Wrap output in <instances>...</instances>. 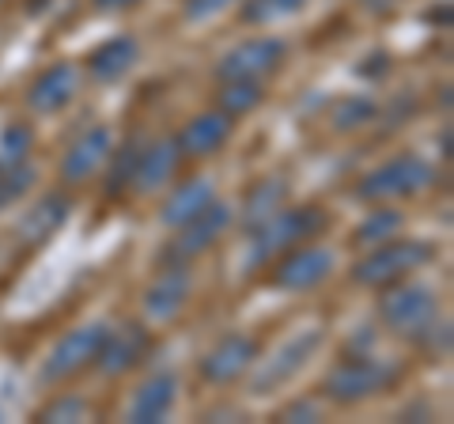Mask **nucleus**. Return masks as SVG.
I'll use <instances>...</instances> for the list:
<instances>
[{
	"mask_svg": "<svg viewBox=\"0 0 454 424\" xmlns=\"http://www.w3.org/2000/svg\"><path fill=\"white\" fill-rule=\"evenodd\" d=\"M402 383V364L387 357L337 360L322 379V398L333 405H364Z\"/></svg>",
	"mask_w": 454,
	"mask_h": 424,
	"instance_id": "obj_2",
	"label": "nucleus"
},
{
	"mask_svg": "<svg viewBox=\"0 0 454 424\" xmlns=\"http://www.w3.org/2000/svg\"><path fill=\"white\" fill-rule=\"evenodd\" d=\"M91 4H95L98 12H125V8L140 4V0H91Z\"/></svg>",
	"mask_w": 454,
	"mask_h": 424,
	"instance_id": "obj_33",
	"label": "nucleus"
},
{
	"mask_svg": "<svg viewBox=\"0 0 454 424\" xmlns=\"http://www.w3.org/2000/svg\"><path fill=\"white\" fill-rule=\"evenodd\" d=\"M307 4H310V0H243L239 16H243L247 27H273V23H284V20L300 16Z\"/></svg>",
	"mask_w": 454,
	"mask_h": 424,
	"instance_id": "obj_25",
	"label": "nucleus"
},
{
	"mask_svg": "<svg viewBox=\"0 0 454 424\" xmlns=\"http://www.w3.org/2000/svg\"><path fill=\"white\" fill-rule=\"evenodd\" d=\"M152 352V334L140 326V322H125L118 330H106L103 345H98V357H95V372L106 375V379H118L125 372H133V367L145 360Z\"/></svg>",
	"mask_w": 454,
	"mask_h": 424,
	"instance_id": "obj_15",
	"label": "nucleus"
},
{
	"mask_svg": "<svg viewBox=\"0 0 454 424\" xmlns=\"http://www.w3.org/2000/svg\"><path fill=\"white\" fill-rule=\"evenodd\" d=\"M114 152V133L110 125H88L73 145L65 148L61 163H57V175H61V186H83V182H91L98 171L106 167Z\"/></svg>",
	"mask_w": 454,
	"mask_h": 424,
	"instance_id": "obj_12",
	"label": "nucleus"
},
{
	"mask_svg": "<svg viewBox=\"0 0 454 424\" xmlns=\"http://www.w3.org/2000/svg\"><path fill=\"white\" fill-rule=\"evenodd\" d=\"M288 201H292L288 178L265 175V178H258V182H254V186L247 190L243 208H239V224H243V232H254L258 224H265L269 216H273V212H280Z\"/></svg>",
	"mask_w": 454,
	"mask_h": 424,
	"instance_id": "obj_21",
	"label": "nucleus"
},
{
	"mask_svg": "<svg viewBox=\"0 0 454 424\" xmlns=\"http://www.w3.org/2000/svg\"><path fill=\"white\" fill-rule=\"evenodd\" d=\"M379 318L390 334L417 345L439 322V295L428 285H417V280L405 277L397 285L379 288Z\"/></svg>",
	"mask_w": 454,
	"mask_h": 424,
	"instance_id": "obj_4",
	"label": "nucleus"
},
{
	"mask_svg": "<svg viewBox=\"0 0 454 424\" xmlns=\"http://www.w3.org/2000/svg\"><path fill=\"white\" fill-rule=\"evenodd\" d=\"M175 405H178V375L175 372H155V375H148L145 383L137 387L125 420H133V424H160V420H167L170 413H175Z\"/></svg>",
	"mask_w": 454,
	"mask_h": 424,
	"instance_id": "obj_18",
	"label": "nucleus"
},
{
	"mask_svg": "<svg viewBox=\"0 0 454 424\" xmlns=\"http://www.w3.org/2000/svg\"><path fill=\"white\" fill-rule=\"evenodd\" d=\"M435 258V247L424 243V239H382V243L367 247L364 258L352 265V280L364 288H387V285H397V280L413 277L417 270H424Z\"/></svg>",
	"mask_w": 454,
	"mask_h": 424,
	"instance_id": "obj_3",
	"label": "nucleus"
},
{
	"mask_svg": "<svg viewBox=\"0 0 454 424\" xmlns=\"http://www.w3.org/2000/svg\"><path fill=\"white\" fill-rule=\"evenodd\" d=\"M140 145H145V140L133 137V140H125L121 148L110 152V160H106V182H103V193L106 197H125V193H129V178H133Z\"/></svg>",
	"mask_w": 454,
	"mask_h": 424,
	"instance_id": "obj_24",
	"label": "nucleus"
},
{
	"mask_svg": "<svg viewBox=\"0 0 454 424\" xmlns=\"http://www.w3.org/2000/svg\"><path fill=\"white\" fill-rule=\"evenodd\" d=\"M106 322H83V326L76 330H68L57 337V345L46 352V360H42V372L38 379L42 383H68V379H76L80 372H88V367L95 364L98 357V345H103V337H106Z\"/></svg>",
	"mask_w": 454,
	"mask_h": 424,
	"instance_id": "obj_7",
	"label": "nucleus"
},
{
	"mask_svg": "<svg viewBox=\"0 0 454 424\" xmlns=\"http://www.w3.org/2000/svg\"><path fill=\"white\" fill-rule=\"evenodd\" d=\"M35 148V130L27 122H8L0 130V163H23Z\"/></svg>",
	"mask_w": 454,
	"mask_h": 424,
	"instance_id": "obj_29",
	"label": "nucleus"
},
{
	"mask_svg": "<svg viewBox=\"0 0 454 424\" xmlns=\"http://www.w3.org/2000/svg\"><path fill=\"white\" fill-rule=\"evenodd\" d=\"M88 417H91V405H88V398H80V394H61V398H53L50 405L38 409V420H53V424L88 420Z\"/></svg>",
	"mask_w": 454,
	"mask_h": 424,
	"instance_id": "obj_30",
	"label": "nucleus"
},
{
	"mask_svg": "<svg viewBox=\"0 0 454 424\" xmlns=\"http://www.w3.org/2000/svg\"><path fill=\"white\" fill-rule=\"evenodd\" d=\"M265 103V80H220L216 91V110L227 118H247L250 110Z\"/></svg>",
	"mask_w": 454,
	"mask_h": 424,
	"instance_id": "obj_23",
	"label": "nucleus"
},
{
	"mask_svg": "<svg viewBox=\"0 0 454 424\" xmlns=\"http://www.w3.org/2000/svg\"><path fill=\"white\" fill-rule=\"evenodd\" d=\"M212 197H216V186H212V178L197 175V178H186L178 182L175 190L167 193V201L160 208V220L167 224V228H182L186 220H193L197 212H201Z\"/></svg>",
	"mask_w": 454,
	"mask_h": 424,
	"instance_id": "obj_22",
	"label": "nucleus"
},
{
	"mask_svg": "<svg viewBox=\"0 0 454 424\" xmlns=\"http://www.w3.org/2000/svg\"><path fill=\"white\" fill-rule=\"evenodd\" d=\"M258 357H262V345L254 342L250 334H223L220 342L201 357L197 372H201L205 383L227 387V383H239L243 375H250V367Z\"/></svg>",
	"mask_w": 454,
	"mask_h": 424,
	"instance_id": "obj_11",
	"label": "nucleus"
},
{
	"mask_svg": "<svg viewBox=\"0 0 454 424\" xmlns=\"http://www.w3.org/2000/svg\"><path fill=\"white\" fill-rule=\"evenodd\" d=\"M231 130H235L231 118L220 114V110H208V114L190 118L175 137L182 160H208V155H216L227 140H231Z\"/></svg>",
	"mask_w": 454,
	"mask_h": 424,
	"instance_id": "obj_19",
	"label": "nucleus"
},
{
	"mask_svg": "<svg viewBox=\"0 0 454 424\" xmlns=\"http://www.w3.org/2000/svg\"><path fill=\"white\" fill-rule=\"evenodd\" d=\"M35 182H38V171L27 160L23 163H0V212L23 201V197L35 190Z\"/></svg>",
	"mask_w": 454,
	"mask_h": 424,
	"instance_id": "obj_27",
	"label": "nucleus"
},
{
	"mask_svg": "<svg viewBox=\"0 0 454 424\" xmlns=\"http://www.w3.org/2000/svg\"><path fill=\"white\" fill-rule=\"evenodd\" d=\"M227 4H235V0H186V4H182V16L201 23V20L220 16V12H223Z\"/></svg>",
	"mask_w": 454,
	"mask_h": 424,
	"instance_id": "obj_31",
	"label": "nucleus"
},
{
	"mask_svg": "<svg viewBox=\"0 0 454 424\" xmlns=\"http://www.w3.org/2000/svg\"><path fill=\"white\" fill-rule=\"evenodd\" d=\"M80 88H83L80 68L73 61H57L50 68H42V73L31 80V88H27V106H31L35 114H61L65 106L76 103Z\"/></svg>",
	"mask_w": 454,
	"mask_h": 424,
	"instance_id": "obj_16",
	"label": "nucleus"
},
{
	"mask_svg": "<svg viewBox=\"0 0 454 424\" xmlns=\"http://www.w3.org/2000/svg\"><path fill=\"white\" fill-rule=\"evenodd\" d=\"M140 61V42L129 35H118V38H106L103 46H95L88 53V76L95 83H118L125 80L137 68Z\"/></svg>",
	"mask_w": 454,
	"mask_h": 424,
	"instance_id": "obj_20",
	"label": "nucleus"
},
{
	"mask_svg": "<svg viewBox=\"0 0 454 424\" xmlns=\"http://www.w3.org/2000/svg\"><path fill=\"white\" fill-rule=\"evenodd\" d=\"M432 186H435V167L420 160L417 152H402L394 160L379 163L375 171H367L356 186V197L367 205H387V201H402V197H417Z\"/></svg>",
	"mask_w": 454,
	"mask_h": 424,
	"instance_id": "obj_5",
	"label": "nucleus"
},
{
	"mask_svg": "<svg viewBox=\"0 0 454 424\" xmlns=\"http://www.w3.org/2000/svg\"><path fill=\"white\" fill-rule=\"evenodd\" d=\"M322 342H325V330L322 326H307L295 337H288V342H284L269 360L258 357V360H254V367H250V372H254L250 375V394H254V398H269V394L284 390L310 360L318 357Z\"/></svg>",
	"mask_w": 454,
	"mask_h": 424,
	"instance_id": "obj_6",
	"label": "nucleus"
},
{
	"mask_svg": "<svg viewBox=\"0 0 454 424\" xmlns=\"http://www.w3.org/2000/svg\"><path fill=\"white\" fill-rule=\"evenodd\" d=\"M379 118V106H375V98H367V95H352V98H340V103L333 106V130H360V125L367 122H375Z\"/></svg>",
	"mask_w": 454,
	"mask_h": 424,
	"instance_id": "obj_28",
	"label": "nucleus"
},
{
	"mask_svg": "<svg viewBox=\"0 0 454 424\" xmlns=\"http://www.w3.org/2000/svg\"><path fill=\"white\" fill-rule=\"evenodd\" d=\"M193 295V270L190 262H163L160 273L152 277V285L145 288V315L152 322H170L182 315V307Z\"/></svg>",
	"mask_w": 454,
	"mask_h": 424,
	"instance_id": "obj_14",
	"label": "nucleus"
},
{
	"mask_svg": "<svg viewBox=\"0 0 454 424\" xmlns=\"http://www.w3.org/2000/svg\"><path fill=\"white\" fill-rule=\"evenodd\" d=\"M231 224H235V208L212 197V201L197 212L193 220H186L182 228H175L178 235L163 247V262H193V258H201V254H208L227 232H231Z\"/></svg>",
	"mask_w": 454,
	"mask_h": 424,
	"instance_id": "obj_9",
	"label": "nucleus"
},
{
	"mask_svg": "<svg viewBox=\"0 0 454 424\" xmlns=\"http://www.w3.org/2000/svg\"><path fill=\"white\" fill-rule=\"evenodd\" d=\"M284 420H322V405L315 402V398H303V402H292L288 409H284V413H280Z\"/></svg>",
	"mask_w": 454,
	"mask_h": 424,
	"instance_id": "obj_32",
	"label": "nucleus"
},
{
	"mask_svg": "<svg viewBox=\"0 0 454 424\" xmlns=\"http://www.w3.org/2000/svg\"><path fill=\"white\" fill-rule=\"evenodd\" d=\"M402 212L397 208H387V205H375L367 216L356 224V232H352V243L356 247H375V243H382V239H390V235H397V228H402Z\"/></svg>",
	"mask_w": 454,
	"mask_h": 424,
	"instance_id": "obj_26",
	"label": "nucleus"
},
{
	"mask_svg": "<svg viewBox=\"0 0 454 424\" xmlns=\"http://www.w3.org/2000/svg\"><path fill=\"white\" fill-rule=\"evenodd\" d=\"M178 167H182V152H178L175 137L145 140L140 155H137V167H133V178H129V193L152 197V193L167 190L170 182L178 178Z\"/></svg>",
	"mask_w": 454,
	"mask_h": 424,
	"instance_id": "obj_13",
	"label": "nucleus"
},
{
	"mask_svg": "<svg viewBox=\"0 0 454 424\" xmlns=\"http://www.w3.org/2000/svg\"><path fill=\"white\" fill-rule=\"evenodd\" d=\"M288 42L277 35H258L231 46L216 61V80H269L288 61Z\"/></svg>",
	"mask_w": 454,
	"mask_h": 424,
	"instance_id": "obj_10",
	"label": "nucleus"
},
{
	"mask_svg": "<svg viewBox=\"0 0 454 424\" xmlns=\"http://www.w3.org/2000/svg\"><path fill=\"white\" fill-rule=\"evenodd\" d=\"M325 232H330V212H325L322 205H284L265 224H258L254 232H247L250 235L247 270L269 265L273 258H280L284 250L310 243V239H322Z\"/></svg>",
	"mask_w": 454,
	"mask_h": 424,
	"instance_id": "obj_1",
	"label": "nucleus"
},
{
	"mask_svg": "<svg viewBox=\"0 0 454 424\" xmlns=\"http://www.w3.org/2000/svg\"><path fill=\"white\" fill-rule=\"evenodd\" d=\"M68 212H73V201H68V193H65V190L46 193L42 201H35L31 208L23 212V220H20V228H16V239H20L27 250L46 247L50 239L65 228Z\"/></svg>",
	"mask_w": 454,
	"mask_h": 424,
	"instance_id": "obj_17",
	"label": "nucleus"
},
{
	"mask_svg": "<svg viewBox=\"0 0 454 424\" xmlns=\"http://www.w3.org/2000/svg\"><path fill=\"white\" fill-rule=\"evenodd\" d=\"M337 270V254L325 243H300L292 250H284L280 258H273V273H269V285L280 292H310L318 288L322 280H330V273Z\"/></svg>",
	"mask_w": 454,
	"mask_h": 424,
	"instance_id": "obj_8",
	"label": "nucleus"
}]
</instances>
